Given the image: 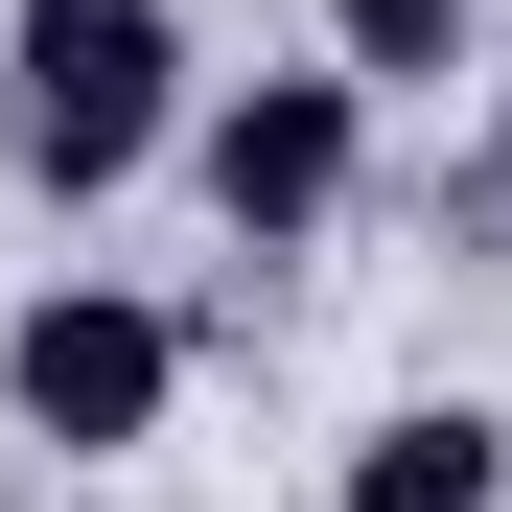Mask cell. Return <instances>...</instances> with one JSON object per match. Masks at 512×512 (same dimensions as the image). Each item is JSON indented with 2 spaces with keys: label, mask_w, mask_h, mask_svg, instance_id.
Listing matches in <instances>:
<instances>
[{
  "label": "cell",
  "mask_w": 512,
  "mask_h": 512,
  "mask_svg": "<svg viewBox=\"0 0 512 512\" xmlns=\"http://www.w3.org/2000/svg\"><path fill=\"white\" fill-rule=\"evenodd\" d=\"M466 24H489V0H326V70H350V94H443Z\"/></svg>",
  "instance_id": "cell-5"
},
{
  "label": "cell",
  "mask_w": 512,
  "mask_h": 512,
  "mask_svg": "<svg viewBox=\"0 0 512 512\" xmlns=\"http://www.w3.org/2000/svg\"><path fill=\"white\" fill-rule=\"evenodd\" d=\"M163 396H187V326H163L140 280H47L24 326H0V419H24L47 466H140Z\"/></svg>",
  "instance_id": "cell-2"
},
{
  "label": "cell",
  "mask_w": 512,
  "mask_h": 512,
  "mask_svg": "<svg viewBox=\"0 0 512 512\" xmlns=\"http://www.w3.org/2000/svg\"><path fill=\"white\" fill-rule=\"evenodd\" d=\"M489 210H512V94H489Z\"/></svg>",
  "instance_id": "cell-6"
},
{
  "label": "cell",
  "mask_w": 512,
  "mask_h": 512,
  "mask_svg": "<svg viewBox=\"0 0 512 512\" xmlns=\"http://www.w3.org/2000/svg\"><path fill=\"white\" fill-rule=\"evenodd\" d=\"M350 163H373V94L350 70H233V94L187 117V187L233 256H303V233H350Z\"/></svg>",
  "instance_id": "cell-3"
},
{
  "label": "cell",
  "mask_w": 512,
  "mask_h": 512,
  "mask_svg": "<svg viewBox=\"0 0 512 512\" xmlns=\"http://www.w3.org/2000/svg\"><path fill=\"white\" fill-rule=\"evenodd\" d=\"M0 117H24V187L94 210L187 140V24L163 0H0Z\"/></svg>",
  "instance_id": "cell-1"
},
{
  "label": "cell",
  "mask_w": 512,
  "mask_h": 512,
  "mask_svg": "<svg viewBox=\"0 0 512 512\" xmlns=\"http://www.w3.org/2000/svg\"><path fill=\"white\" fill-rule=\"evenodd\" d=\"M326 512H512V419L489 396H396V419H350Z\"/></svg>",
  "instance_id": "cell-4"
}]
</instances>
